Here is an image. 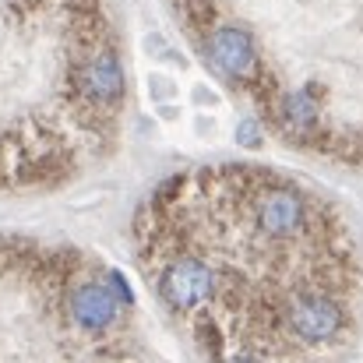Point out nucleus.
<instances>
[{
	"label": "nucleus",
	"instance_id": "nucleus-1",
	"mask_svg": "<svg viewBox=\"0 0 363 363\" xmlns=\"http://www.w3.org/2000/svg\"><path fill=\"white\" fill-rule=\"evenodd\" d=\"M121 103L103 0H0V191L82 169L110 145Z\"/></svg>",
	"mask_w": 363,
	"mask_h": 363
},
{
	"label": "nucleus",
	"instance_id": "nucleus-2",
	"mask_svg": "<svg viewBox=\"0 0 363 363\" xmlns=\"http://www.w3.org/2000/svg\"><path fill=\"white\" fill-rule=\"evenodd\" d=\"M212 60L233 74V78H247L254 71V46L250 39L237 32V28H216L212 32Z\"/></svg>",
	"mask_w": 363,
	"mask_h": 363
}]
</instances>
